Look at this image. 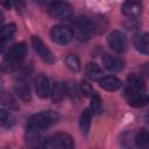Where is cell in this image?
Returning <instances> with one entry per match:
<instances>
[{
    "label": "cell",
    "mask_w": 149,
    "mask_h": 149,
    "mask_svg": "<svg viewBox=\"0 0 149 149\" xmlns=\"http://www.w3.org/2000/svg\"><path fill=\"white\" fill-rule=\"evenodd\" d=\"M125 97L127 102L133 107H142L148 102L144 80L140 74L132 73L127 78Z\"/></svg>",
    "instance_id": "6da1fadb"
},
{
    "label": "cell",
    "mask_w": 149,
    "mask_h": 149,
    "mask_svg": "<svg viewBox=\"0 0 149 149\" xmlns=\"http://www.w3.org/2000/svg\"><path fill=\"white\" fill-rule=\"evenodd\" d=\"M58 114L52 112V111H45L41 112L37 114H34L27 123V129H33V130H42L48 127H50L52 123L57 122L58 120Z\"/></svg>",
    "instance_id": "7a4b0ae2"
},
{
    "label": "cell",
    "mask_w": 149,
    "mask_h": 149,
    "mask_svg": "<svg viewBox=\"0 0 149 149\" xmlns=\"http://www.w3.org/2000/svg\"><path fill=\"white\" fill-rule=\"evenodd\" d=\"M72 24L74 28V35L80 41H86L94 34V24L86 16L76 17Z\"/></svg>",
    "instance_id": "3957f363"
},
{
    "label": "cell",
    "mask_w": 149,
    "mask_h": 149,
    "mask_svg": "<svg viewBox=\"0 0 149 149\" xmlns=\"http://www.w3.org/2000/svg\"><path fill=\"white\" fill-rule=\"evenodd\" d=\"M28 78H29V71H27V69L21 70L15 76L14 91L23 101H29L31 99L30 88H29V84H28Z\"/></svg>",
    "instance_id": "277c9868"
},
{
    "label": "cell",
    "mask_w": 149,
    "mask_h": 149,
    "mask_svg": "<svg viewBox=\"0 0 149 149\" xmlns=\"http://www.w3.org/2000/svg\"><path fill=\"white\" fill-rule=\"evenodd\" d=\"M43 147L48 149H72L74 147L72 137L66 133H57L44 141Z\"/></svg>",
    "instance_id": "5b68a950"
},
{
    "label": "cell",
    "mask_w": 149,
    "mask_h": 149,
    "mask_svg": "<svg viewBox=\"0 0 149 149\" xmlns=\"http://www.w3.org/2000/svg\"><path fill=\"white\" fill-rule=\"evenodd\" d=\"M24 55H26V44L23 42L16 43L6 54L5 61H3V65L7 66L8 69L15 68L23 61Z\"/></svg>",
    "instance_id": "8992f818"
},
{
    "label": "cell",
    "mask_w": 149,
    "mask_h": 149,
    "mask_svg": "<svg viewBox=\"0 0 149 149\" xmlns=\"http://www.w3.org/2000/svg\"><path fill=\"white\" fill-rule=\"evenodd\" d=\"M48 10H49V14L52 19L61 20V21L70 19L73 14L72 6L65 1H54L49 6Z\"/></svg>",
    "instance_id": "52a82bcc"
},
{
    "label": "cell",
    "mask_w": 149,
    "mask_h": 149,
    "mask_svg": "<svg viewBox=\"0 0 149 149\" xmlns=\"http://www.w3.org/2000/svg\"><path fill=\"white\" fill-rule=\"evenodd\" d=\"M50 37L56 44H68L73 38V30L66 26L57 24L51 28Z\"/></svg>",
    "instance_id": "ba28073f"
},
{
    "label": "cell",
    "mask_w": 149,
    "mask_h": 149,
    "mask_svg": "<svg viewBox=\"0 0 149 149\" xmlns=\"http://www.w3.org/2000/svg\"><path fill=\"white\" fill-rule=\"evenodd\" d=\"M107 44L114 52L121 54L127 48V38L120 30H112L107 36Z\"/></svg>",
    "instance_id": "9c48e42d"
},
{
    "label": "cell",
    "mask_w": 149,
    "mask_h": 149,
    "mask_svg": "<svg viewBox=\"0 0 149 149\" xmlns=\"http://www.w3.org/2000/svg\"><path fill=\"white\" fill-rule=\"evenodd\" d=\"M31 44L35 50V52L48 64L55 63V56L51 52V50L44 44V42L38 37V36H33L31 37Z\"/></svg>",
    "instance_id": "30bf717a"
},
{
    "label": "cell",
    "mask_w": 149,
    "mask_h": 149,
    "mask_svg": "<svg viewBox=\"0 0 149 149\" xmlns=\"http://www.w3.org/2000/svg\"><path fill=\"white\" fill-rule=\"evenodd\" d=\"M142 0H126L121 7L123 15L129 19H137L142 14Z\"/></svg>",
    "instance_id": "8fae6325"
},
{
    "label": "cell",
    "mask_w": 149,
    "mask_h": 149,
    "mask_svg": "<svg viewBox=\"0 0 149 149\" xmlns=\"http://www.w3.org/2000/svg\"><path fill=\"white\" fill-rule=\"evenodd\" d=\"M102 64L109 72H119L125 68L123 59L112 55H105L102 57Z\"/></svg>",
    "instance_id": "7c38bea8"
},
{
    "label": "cell",
    "mask_w": 149,
    "mask_h": 149,
    "mask_svg": "<svg viewBox=\"0 0 149 149\" xmlns=\"http://www.w3.org/2000/svg\"><path fill=\"white\" fill-rule=\"evenodd\" d=\"M35 90L40 98H47L49 94V79L45 74L40 73L35 78Z\"/></svg>",
    "instance_id": "4fadbf2b"
},
{
    "label": "cell",
    "mask_w": 149,
    "mask_h": 149,
    "mask_svg": "<svg viewBox=\"0 0 149 149\" xmlns=\"http://www.w3.org/2000/svg\"><path fill=\"white\" fill-rule=\"evenodd\" d=\"M99 85L100 87H102L106 91H116L121 87V80L118 79L114 76H106V77H101L99 80Z\"/></svg>",
    "instance_id": "5bb4252c"
},
{
    "label": "cell",
    "mask_w": 149,
    "mask_h": 149,
    "mask_svg": "<svg viewBox=\"0 0 149 149\" xmlns=\"http://www.w3.org/2000/svg\"><path fill=\"white\" fill-rule=\"evenodd\" d=\"M133 44L135 47V49L143 54V55H148L149 52V40H148V34H137L134 36L133 38Z\"/></svg>",
    "instance_id": "9a60e30c"
},
{
    "label": "cell",
    "mask_w": 149,
    "mask_h": 149,
    "mask_svg": "<svg viewBox=\"0 0 149 149\" xmlns=\"http://www.w3.org/2000/svg\"><path fill=\"white\" fill-rule=\"evenodd\" d=\"M66 94V85L61 81L54 83L51 87V98L54 102H59L63 100V98Z\"/></svg>",
    "instance_id": "2e32d148"
},
{
    "label": "cell",
    "mask_w": 149,
    "mask_h": 149,
    "mask_svg": "<svg viewBox=\"0 0 149 149\" xmlns=\"http://www.w3.org/2000/svg\"><path fill=\"white\" fill-rule=\"evenodd\" d=\"M85 73H86V77L88 79L94 80V81H98L104 74L100 66L97 65L95 63H87L85 66Z\"/></svg>",
    "instance_id": "e0dca14e"
},
{
    "label": "cell",
    "mask_w": 149,
    "mask_h": 149,
    "mask_svg": "<svg viewBox=\"0 0 149 149\" xmlns=\"http://www.w3.org/2000/svg\"><path fill=\"white\" fill-rule=\"evenodd\" d=\"M91 116H92V112L88 108H86L81 112V115L79 119V126H80L81 133L85 135L88 133V129L91 126Z\"/></svg>",
    "instance_id": "ac0fdd59"
},
{
    "label": "cell",
    "mask_w": 149,
    "mask_h": 149,
    "mask_svg": "<svg viewBox=\"0 0 149 149\" xmlns=\"http://www.w3.org/2000/svg\"><path fill=\"white\" fill-rule=\"evenodd\" d=\"M15 123V119L10 112L0 108V126L2 127H12Z\"/></svg>",
    "instance_id": "d6986e66"
},
{
    "label": "cell",
    "mask_w": 149,
    "mask_h": 149,
    "mask_svg": "<svg viewBox=\"0 0 149 149\" xmlns=\"http://www.w3.org/2000/svg\"><path fill=\"white\" fill-rule=\"evenodd\" d=\"M16 30V26L14 23H8V24H5V26H1L0 27V40H8L10 38L14 33Z\"/></svg>",
    "instance_id": "ffe728a7"
},
{
    "label": "cell",
    "mask_w": 149,
    "mask_h": 149,
    "mask_svg": "<svg viewBox=\"0 0 149 149\" xmlns=\"http://www.w3.org/2000/svg\"><path fill=\"white\" fill-rule=\"evenodd\" d=\"M135 143L140 148H144L149 144V134L146 129H140L135 136Z\"/></svg>",
    "instance_id": "44dd1931"
},
{
    "label": "cell",
    "mask_w": 149,
    "mask_h": 149,
    "mask_svg": "<svg viewBox=\"0 0 149 149\" xmlns=\"http://www.w3.org/2000/svg\"><path fill=\"white\" fill-rule=\"evenodd\" d=\"M65 64L73 72H78L80 70V61L76 55H68L65 57Z\"/></svg>",
    "instance_id": "7402d4cb"
},
{
    "label": "cell",
    "mask_w": 149,
    "mask_h": 149,
    "mask_svg": "<svg viewBox=\"0 0 149 149\" xmlns=\"http://www.w3.org/2000/svg\"><path fill=\"white\" fill-rule=\"evenodd\" d=\"M90 98H91L90 111L92 113H99L101 111V99H100V97L94 92Z\"/></svg>",
    "instance_id": "603a6c76"
},
{
    "label": "cell",
    "mask_w": 149,
    "mask_h": 149,
    "mask_svg": "<svg viewBox=\"0 0 149 149\" xmlns=\"http://www.w3.org/2000/svg\"><path fill=\"white\" fill-rule=\"evenodd\" d=\"M80 92L84 97H91L94 93L93 87L91 86V84L85 81V80H81V83H80Z\"/></svg>",
    "instance_id": "cb8c5ba5"
},
{
    "label": "cell",
    "mask_w": 149,
    "mask_h": 149,
    "mask_svg": "<svg viewBox=\"0 0 149 149\" xmlns=\"http://www.w3.org/2000/svg\"><path fill=\"white\" fill-rule=\"evenodd\" d=\"M12 1H13L14 6H15L17 9H21V8H23V5H24L23 0H12Z\"/></svg>",
    "instance_id": "d4e9b609"
},
{
    "label": "cell",
    "mask_w": 149,
    "mask_h": 149,
    "mask_svg": "<svg viewBox=\"0 0 149 149\" xmlns=\"http://www.w3.org/2000/svg\"><path fill=\"white\" fill-rule=\"evenodd\" d=\"M5 44H6V41L0 40V54L3 51V49H5Z\"/></svg>",
    "instance_id": "484cf974"
},
{
    "label": "cell",
    "mask_w": 149,
    "mask_h": 149,
    "mask_svg": "<svg viewBox=\"0 0 149 149\" xmlns=\"http://www.w3.org/2000/svg\"><path fill=\"white\" fill-rule=\"evenodd\" d=\"M3 17H5V16H3V13H2L1 10H0V23H1L2 21H3Z\"/></svg>",
    "instance_id": "4316f807"
}]
</instances>
